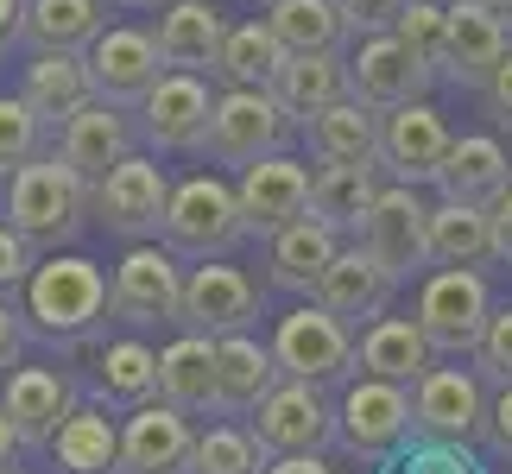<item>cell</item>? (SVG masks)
<instances>
[{"label":"cell","mask_w":512,"mask_h":474,"mask_svg":"<svg viewBox=\"0 0 512 474\" xmlns=\"http://www.w3.org/2000/svg\"><path fill=\"white\" fill-rule=\"evenodd\" d=\"M108 310H114V285H108V272L95 260H83V253H64V260L32 266V279H26V323H32V335L70 348V342H83V335L102 329Z\"/></svg>","instance_id":"1"},{"label":"cell","mask_w":512,"mask_h":474,"mask_svg":"<svg viewBox=\"0 0 512 474\" xmlns=\"http://www.w3.org/2000/svg\"><path fill=\"white\" fill-rule=\"evenodd\" d=\"M89 209H95V184L76 165H64L57 152H38L7 177V222L26 234L32 247L70 241Z\"/></svg>","instance_id":"2"},{"label":"cell","mask_w":512,"mask_h":474,"mask_svg":"<svg viewBox=\"0 0 512 474\" xmlns=\"http://www.w3.org/2000/svg\"><path fill=\"white\" fill-rule=\"evenodd\" d=\"M159 241L177 253V260H222L247 241V222H241V190H228L222 177H184L171 184V209H165V228Z\"/></svg>","instance_id":"3"},{"label":"cell","mask_w":512,"mask_h":474,"mask_svg":"<svg viewBox=\"0 0 512 474\" xmlns=\"http://www.w3.org/2000/svg\"><path fill=\"white\" fill-rule=\"evenodd\" d=\"M291 127H298V114H291L272 89H222L215 95V114H209V133H203V152L215 165H260V158L285 152Z\"/></svg>","instance_id":"4"},{"label":"cell","mask_w":512,"mask_h":474,"mask_svg":"<svg viewBox=\"0 0 512 474\" xmlns=\"http://www.w3.org/2000/svg\"><path fill=\"white\" fill-rule=\"evenodd\" d=\"M336 443L361 462H386L392 449H405L411 443V386L361 373L336 405Z\"/></svg>","instance_id":"5"},{"label":"cell","mask_w":512,"mask_h":474,"mask_svg":"<svg viewBox=\"0 0 512 474\" xmlns=\"http://www.w3.org/2000/svg\"><path fill=\"white\" fill-rule=\"evenodd\" d=\"M247 430L260 437L266 456H317V449L336 443V405L323 399V380H291L285 373L247 418Z\"/></svg>","instance_id":"6"},{"label":"cell","mask_w":512,"mask_h":474,"mask_svg":"<svg viewBox=\"0 0 512 474\" xmlns=\"http://www.w3.org/2000/svg\"><path fill=\"white\" fill-rule=\"evenodd\" d=\"M487 316H494V291L475 266H443L418 291V329L430 335L437 354H475Z\"/></svg>","instance_id":"7"},{"label":"cell","mask_w":512,"mask_h":474,"mask_svg":"<svg viewBox=\"0 0 512 474\" xmlns=\"http://www.w3.org/2000/svg\"><path fill=\"white\" fill-rule=\"evenodd\" d=\"M361 247L399 285H411V272L430 266V203L418 196V184H386L373 196V209L361 222Z\"/></svg>","instance_id":"8"},{"label":"cell","mask_w":512,"mask_h":474,"mask_svg":"<svg viewBox=\"0 0 512 474\" xmlns=\"http://www.w3.org/2000/svg\"><path fill=\"white\" fill-rule=\"evenodd\" d=\"M430 83H437V64H424L399 32H367L361 51H354V64H348V95L367 102L373 114L424 102Z\"/></svg>","instance_id":"9"},{"label":"cell","mask_w":512,"mask_h":474,"mask_svg":"<svg viewBox=\"0 0 512 474\" xmlns=\"http://www.w3.org/2000/svg\"><path fill=\"white\" fill-rule=\"evenodd\" d=\"M165 209H171V184L140 152H127L108 177H95V215H102V228L121 234V241H159Z\"/></svg>","instance_id":"10"},{"label":"cell","mask_w":512,"mask_h":474,"mask_svg":"<svg viewBox=\"0 0 512 474\" xmlns=\"http://www.w3.org/2000/svg\"><path fill=\"white\" fill-rule=\"evenodd\" d=\"M272 354H279V367L291 373V380H336V373L354 367V329L310 298V304L279 316Z\"/></svg>","instance_id":"11"},{"label":"cell","mask_w":512,"mask_h":474,"mask_svg":"<svg viewBox=\"0 0 512 474\" xmlns=\"http://www.w3.org/2000/svg\"><path fill=\"white\" fill-rule=\"evenodd\" d=\"M487 424V392L481 373L468 367H430L411 386V437H437V443H468Z\"/></svg>","instance_id":"12"},{"label":"cell","mask_w":512,"mask_h":474,"mask_svg":"<svg viewBox=\"0 0 512 474\" xmlns=\"http://www.w3.org/2000/svg\"><path fill=\"white\" fill-rule=\"evenodd\" d=\"M114 316L121 323H177L184 316V272H177V253L159 241V247H133L121 266H114Z\"/></svg>","instance_id":"13"},{"label":"cell","mask_w":512,"mask_h":474,"mask_svg":"<svg viewBox=\"0 0 512 474\" xmlns=\"http://www.w3.org/2000/svg\"><path fill=\"white\" fill-rule=\"evenodd\" d=\"M190 449H196L190 411L171 399H146L121 424V462H114V474H190Z\"/></svg>","instance_id":"14"},{"label":"cell","mask_w":512,"mask_h":474,"mask_svg":"<svg viewBox=\"0 0 512 474\" xmlns=\"http://www.w3.org/2000/svg\"><path fill=\"white\" fill-rule=\"evenodd\" d=\"M83 57H89L95 95L114 102V108H140V95L165 76L159 38H152V32H133V26H102Z\"/></svg>","instance_id":"15"},{"label":"cell","mask_w":512,"mask_h":474,"mask_svg":"<svg viewBox=\"0 0 512 474\" xmlns=\"http://www.w3.org/2000/svg\"><path fill=\"white\" fill-rule=\"evenodd\" d=\"M506 51H512V26L487 0H449V32H443L437 76H449V83H462V89H481Z\"/></svg>","instance_id":"16"},{"label":"cell","mask_w":512,"mask_h":474,"mask_svg":"<svg viewBox=\"0 0 512 474\" xmlns=\"http://www.w3.org/2000/svg\"><path fill=\"white\" fill-rule=\"evenodd\" d=\"M234 190H241L247 234H260V241H272L285 222L310 215V165L291 158V152H272V158H260V165H247Z\"/></svg>","instance_id":"17"},{"label":"cell","mask_w":512,"mask_h":474,"mask_svg":"<svg viewBox=\"0 0 512 474\" xmlns=\"http://www.w3.org/2000/svg\"><path fill=\"white\" fill-rule=\"evenodd\" d=\"M209 114H215V95H209V83H203V70H165L159 83L140 95V127H146V140H152V146H171V152L203 146Z\"/></svg>","instance_id":"18"},{"label":"cell","mask_w":512,"mask_h":474,"mask_svg":"<svg viewBox=\"0 0 512 474\" xmlns=\"http://www.w3.org/2000/svg\"><path fill=\"white\" fill-rule=\"evenodd\" d=\"M456 133L443 127V114L430 102H405V108H386L380 121V165L392 184H437V165Z\"/></svg>","instance_id":"19"},{"label":"cell","mask_w":512,"mask_h":474,"mask_svg":"<svg viewBox=\"0 0 512 474\" xmlns=\"http://www.w3.org/2000/svg\"><path fill=\"white\" fill-rule=\"evenodd\" d=\"M285 380L272 342H253L247 329L215 335V418H253L260 399Z\"/></svg>","instance_id":"20"},{"label":"cell","mask_w":512,"mask_h":474,"mask_svg":"<svg viewBox=\"0 0 512 474\" xmlns=\"http://www.w3.org/2000/svg\"><path fill=\"white\" fill-rule=\"evenodd\" d=\"M260 316V285L247 279L241 266H215L203 260L184 279V329H203V335H234V329H253Z\"/></svg>","instance_id":"21"},{"label":"cell","mask_w":512,"mask_h":474,"mask_svg":"<svg viewBox=\"0 0 512 474\" xmlns=\"http://www.w3.org/2000/svg\"><path fill=\"white\" fill-rule=\"evenodd\" d=\"M0 411H7V424L19 430V449H51V437L76 411V392H70L64 373H51V367H13Z\"/></svg>","instance_id":"22"},{"label":"cell","mask_w":512,"mask_h":474,"mask_svg":"<svg viewBox=\"0 0 512 474\" xmlns=\"http://www.w3.org/2000/svg\"><path fill=\"white\" fill-rule=\"evenodd\" d=\"M336 253H342V228H329L323 215H298V222H285L266 241L272 285L298 291V298H317V285H323V272L336 266Z\"/></svg>","instance_id":"23"},{"label":"cell","mask_w":512,"mask_h":474,"mask_svg":"<svg viewBox=\"0 0 512 474\" xmlns=\"http://www.w3.org/2000/svg\"><path fill=\"white\" fill-rule=\"evenodd\" d=\"M392 291H399V279L373 260L367 247H342L336 253V266L323 272V285H317V304L329 310V316H342V323L354 329V323H373V316H386V304H392Z\"/></svg>","instance_id":"24"},{"label":"cell","mask_w":512,"mask_h":474,"mask_svg":"<svg viewBox=\"0 0 512 474\" xmlns=\"http://www.w3.org/2000/svg\"><path fill=\"white\" fill-rule=\"evenodd\" d=\"M437 190L449 203H481L494 209L500 196L512 190V158L494 133H462V140H449L443 165H437Z\"/></svg>","instance_id":"25"},{"label":"cell","mask_w":512,"mask_h":474,"mask_svg":"<svg viewBox=\"0 0 512 474\" xmlns=\"http://www.w3.org/2000/svg\"><path fill=\"white\" fill-rule=\"evenodd\" d=\"M127 152H133V127H127V114L114 108V102H102V95H95L83 114H70V121L57 127V158L76 165L89 184H95V177H108Z\"/></svg>","instance_id":"26"},{"label":"cell","mask_w":512,"mask_h":474,"mask_svg":"<svg viewBox=\"0 0 512 474\" xmlns=\"http://www.w3.org/2000/svg\"><path fill=\"white\" fill-rule=\"evenodd\" d=\"M354 361H361V373L418 386L424 373L437 367V348H430V335L418 329V316H373L361 329V342H354Z\"/></svg>","instance_id":"27"},{"label":"cell","mask_w":512,"mask_h":474,"mask_svg":"<svg viewBox=\"0 0 512 474\" xmlns=\"http://www.w3.org/2000/svg\"><path fill=\"white\" fill-rule=\"evenodd\" d=\"M19 95L45 114L51 127H64L70 114H83L95 102V76H89V57L83 51H38L26 64V83H19Z\"/></svg>","instance_id":"28"},{"label":"cell","mask_w":512,"mask_h":474,"mask_svg":"<svg viewBox=\"0 0 512 474\" xmlns=\"http://www.w3.org/2000/svg\"><path fill=\"white\" fill-rule=\"evenodd\" d=\"M152 38H159L165 70H215L222 38H228V19L215 13L209 0H171Z\"/></svg>","instance_id":"29"},{"label":"cell","mask_w":512,"mask_h":474,"mask_svg":"<svg viewBox=\"0 0 512 474\" xmlns=\"http://www.w3.org/2000/svg\"><path fill=\"white\" fill-rule=\"evenodd\" d=\"M310 152H317V165H361V158H380V114L367 102H329L323 114H310Z\"/></svg>","instance_id":"30"},{"label":"cell","mask_w":512,"mask_h":474,"mask_svg":"<svg viewBox=\"0 0 512 474\" xmlns=\"http://www.w3.org/2000/svg\"><path fill=\"white\" fill-rule=\"evenodd\" d=\"M380 158H361V165H323L317 177H310V215H323L329 228H354L361 234V222H367V209H373V196H380L386 184H380Z\"/></svg>","instance_id":"31"},{"label":"cell","mask_w":512,"mask_h":474,"mask_svg":"<svg viewBox=\"0 0 512 474\" xmlns=\"http://www.w3.org/2000/svg\"><path fill=\"white\" fill-rule=\"evenodd\" d=\"M272 95L298 114V121H310V114H323L329 102H342L348 95V64L342 51H291L279 76H272Z\"/></svg>","instance_id":"32"},{"label":"cell","mask_w":512,"mask_h":474,"mask_svg":"<svg viewBox=\"0 0 512 474\" xmlns=\"http://www.w3.org/2000/svg\"><path fill=\"white\" fill-rule=\"evenodd\" d=\"M159 399L184 411H215V335L190 329L171 348H159Z\"/></svg>","instance_id":"33"},{"label":"cell","mask_w":512,"mask_h":474,"mask_svg":"<svg viewBox=\"0 0 512 474\" xmlns=\"http://www.w3.org/2000/svg\"><path fill=\"white\" fill-rule=\"evenodd\" d=\"M102 26H108L102 0H26L19 38L32 51H89Z\"/></svg>","instance_id":"34"},{"label":"cell","mask_w":512,"mask_h":474,"mask_svg":"<svg viewBox=\"0 0 512 474\" xmlns=\"http://www.w3.org/2000/svg\"><path fill=\"white\" fill-rule=\"evenodd\" d=\"M494 260V215L481 203H443L430 209V266H481Z\"/></svg>","instance_id":"35"},{"label":"cell","mask_w":512,"mask_h":474,"mask_svg":"<svg viewBox=\"0 0 512 474\" xmlns=\"http://www.w3.org/2000/svg\"><path fill=\"white\" fill-rule=\"evenodd\" d=\"M285 57L291 51L279 45V32H272L266 19H247V26H228L222 57H215L209 76H222L228 89H272V76H279Z\"/></svg>","instance_id":"36"},{"label":"cell","mask_w":512,"mask_h":474,"mask_svg":"<svg viewBox=\"0 0 512 474\" xmlns=\"http://www.w3.org/2000/svg\"><path fill=\"white\" fill-rule=\"evenodd\" d=\"M266 26L285 51H342L348 38L342 0H266Z\"/></svg>","instance_id":"37"},{"label":"cell","mask_w":512,"mask_h":474,"mask_svg":"<svg viewBox=\"0 0 512 474\" xmlns=\"http://www.w3.org/2000/svg\"><path fill=\"white\" fill-rule=\"evenodd\" d=\"M51 456L64 474H114V462H121V430L108 424V411H70L64 430L51 437Z\"/></svg>","instance_id":"38"},{"label":"cell","mask_w":512,"mask_h":474,"mask_svg":"<svg viewBox=\"0 0 512 474\" xmlns=\"http://www.w3.org/2000/svg\"><path fill=\"white\" fill-rule=\"evenodd\" d=\"M95 392H102V405H146L159 399V354H152L146 342H108L102 361H95Z\"/></svg>","instance_id":"39"},{"label":"cell","mask_w":512,"mask_h":474,"mask_svg":"<svg viewBox=\"0 0 512 474\" xmlns=\"http://www.w3.org/2000/svg\"><path fill=\"white\" fill-rule=\"evenodd\" d=\"M266 462L272 456L260 449V437L241 424H215L190 449V474H266Z\"/></svg>","instance_id":"40"},{"label":"cell","mask_w":512,"mask_h":474,"mask_svg":"<svg viewBox=\"0 0 512 474\" xmlns=\"http://www.w3.org/2000/svg\"><path fill=\"white\" fill-rule=\"evenodd\" d=\"M45 133H51V121L26 95H0V177H13L26 158L45 152Z\"/></svg>","instance_id":"41"},{"label":"cell","mask_w":512,"mask_h":474,"mask_svg":"<svg viewBox=\"0 0 512 474\" xmlns=\"http://www.w3.org/2000/svg\"><path fill=\"white\" fill-rule=\"evenodd\" d=\"M380 474H487L481 456L468 443H437V437H418L405 449H392L380 462Z\"/></svg>","instance_id":"42"},{"label":"cell","mask_w":512,"mask_h":474,"mask_svg":"<svg viewBox=\"0 0 512 474\" xmlns=\"http://www.w3.org/2000/svg\"><path fill=\"white\" fill-rule=\"evenodd\" d=\"M392 32H399L424 64H437V57H443V32H449V0H411Z\"/></svg>","instance_id":"43"},{"label":"cell","mask_w":512,"mask_h":474,"mask_svg":"<svg viewBox=\"0 0 512 474\" xmlns=\"http://www.w3.org/2000/svg\"><path fill=\"white\" fill-rule=\"evenodd\" d=\"M475 373L494 386H512V310H494L475 342Z\"/></svg>","instance_id":"44"},{"label":"cell","mask_w":512,"mask_h":474,"mask_svg":"<svg viewBox=\"0 0 512 474\" xmlns=\"http://www.w3.org/2000/svg\"><path fill=\"white\" fill-rule=\"evenodd\" d=\"M32 241L19 234L13 222L0 228V298H13V291H26V279H32Z\"/></svg>","instance_id":"45"},{"label":"cell","mask_w":512,"mask_h":474,"mask_svg":"<svg viewBox=\"0 0 512 474\" xmlns=\"http://www.w3.org/2000/svg\"><path fill=\"white\" fill-rule=\"evenodd\" d=\"M405 7L411 0H342V19H348L354 38H367V32H392Z\"/></svg>","instance_id":"46"},{"label":"cell","mask_w":512,"mask_h":474,"mask_svg":"<svg viewBox=\"0 0 512 474\" xmlns=\"http://www.w3.org/2000/svg\"><path fill=\"white\" fill-rule=\"evenodd\" d=\"M481 102H487V114H494L500 127H512V51L494 64V76L481 83Z\"/></svg>","instance_id":"47"},{"label":"cell","mask_w":512,"mask_h":474,"mask_svg":"<svg viewBox=\"0 0 512 474\" xmlns=\"http://www.w3.org/2000/svg\"><path fill=\"white\" fill-rule=\"evenodd\" d=\"M481 437L500 449V456H512V386H500V399H487V424Z\"/></svg>","instance_id":"48"},{"label":"cell","mask_w":512,"mask_h":474,"mask_svg":"<svg viewBox=\"0 0 512 474\" xmlns=\"http://www.w3.org/2000/svg\"><path fill=\"white\" fill-rule=\"evenodd\" d=\"M19 348H26V323L13 316V304L0 298V373L19 367Z\"/></svg>","instance_id":"49"},{"label":"cell","mask_w":512,"mask_h":474,"mask_svg":"<svg viewBox=\"0 0 512 474\" xmlns=\"http://www.w3.org/2000/svg\"><path fill=\"white\" fill-rule=\"evenodd\" d=\"M487 215H494V260H506V266H512V190H506Z\"/></svg>","instance_id":"50"},{"label":"cell","mask_w":512,"mask_h":474,"mask_svg":"<svg viewBox=\"0 0 512 474\" xmlns=\"http://www.w3.org/2000/svg\"><path fill=\"white\" fill-rule=\"evenodd\" d=\"M266 474H336V468H329V462H323V449H317V456H272Z\"/></svg>","instance_id":"51"},{"label":"cell","mask_w":512,"mask_h":474,"mask_svg":"<svg viewBox=\"0 0 512 474\" xmlns=\"http://www.w3.org/2000/svg\"><path fill=\"white\" fill-rule=\"evenodd\" d=\"M19 19H26V0H0V45L19 38Z\"/></svg>","instance_id":"52"},{"label":"cell","mask_w":512,"mask_h":474,"mask_svg":"<svg viewBox=\"0 0 512 474\" xmlns=\"http://www.w3.org/2000/svg\"><path fill=\"white\" fill-rule=\"evenodd\" d=\"M13 456H19V430L7 424V411H0V468H13Z\"/></svg>","instance_id":"53"},{"label":"cell","mask_w":512,"mask_h":474,"mask_svg":"<svg viewBox=\"0 0 512 474\" xmlns=\"http://www.w3.org/2000/svg\"><path fill=\"white\" fill-rule=\"evenodd\" d=\"M487 7H494V13L506 19V26H512V0H487Z\"/></svg>","instance_id":"54"},{"label":"cell","mask_w":512,"mask_h":474,"mask_svg":"<svg viewBox=\"0 0 512 474\" xmlns=\"http://www.w3.org/2000/svg\"><path fill=\"white\" fill-rule=\"evenodd\" d=\"M121 7H171V0H121Z\"/></svg>","instance_id":"55"},{"label":"cell","mask_w":512,"mask_h":474,"mask_svg":"<svg viewBox=\"0 0 512 474\" xmlns=\"http://www.w3.org/2000/svg\"><path fill=\"white\" fill-rule=\"evenodd\" d=\"M0 474H13V468H0Z\"/></svg>","instance_id":"56"},{"label":"cell","mask_w":512,"mask_h":474,"mask_svg":"<svg viewBox=\"0 0 512 474\" xmlns=\"http://www.w3.org/2000/svg\"><path fill=\"white\" fill-rule=\"evenodd\" d=\"M260 7H266V0H260Z\"/></svg>","instance_id":"57"}]
</instances>
